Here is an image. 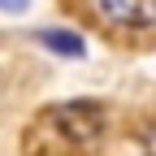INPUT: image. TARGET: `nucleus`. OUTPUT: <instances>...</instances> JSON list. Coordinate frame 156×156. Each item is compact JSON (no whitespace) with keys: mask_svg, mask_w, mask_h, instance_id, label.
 Instances as JSON below:
<instances>
[{"mask_svg":"<svg viewBox=\"0 0 156 156\" xmlns=\"http://www.w3.org/2000/svg\"><path fill=\"white\" fill-rule=\"evenodd\" d=\"M0 9H26V0H0Z\"/></svg>","mask_w":156,"mask_h":156,"instance_id":"4","label":"nucleus"},{"mask_svg":"<svg viewBox=\"0 0 156 156\" xmlns=\"http://www.w3.org/2000/svg\"><path fill=\"white\" fill-rule=\"evenodd\" d=\"M100 139H104V108L95 100H65L35 113L22 139V152L26 156H91Z\"/></svg>","mask_w":156,"mask_h":156,"instance_id":"1","label":"nucleus"},{"mask_svg":"<svg viewBox=\"0 0 156 156\" xmlns=\"http://www.w3.org/2000/svg\"><path fill=\"white\" fill-rule=\"evenodd\" d=\"M39 39H44L52 52H61V56H83V52H87V48H83V39H78L74 30H44Z\"/></svg>","mask_w":156,"mask_h":156,"instance_id":"3","label":"nucleus"},{"mask_svg":"<svg viewBox=\"0 0 156 156\" xmlns=\"http://www.w3.org/2000/svg\"><path fill=\"white\" fill-rule=\"evenodd\" d=\"M147 147H152V156H156V122H152V130H147Z\"/></svg>","mask_w":156,"mask_h":156,"instance_id":"5","label":"nucleus"},{"mask_svg":"<svg viewBox=\"0 0 156 156\" xmlns=\"http://www.w3.org/2000/svg\"><path fill=\"white\" fill-rule=\"evenodd\" d=\"M95 9L113 26H130V30L156 26V0H95Z\"/></svg>","mask_w":156,"mask_h":156,"instance_id":"2","label":"nucleus"}]
</instances>
